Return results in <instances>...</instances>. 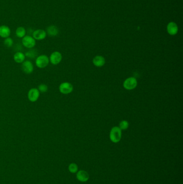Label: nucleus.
<instances>
[{
  "instance_id": "1",
  "label": "nucleus",
  "mask_w": 183,
  "mask_h": 184,
  "mask_svg": "<svg viewBox=\"0 0 183 184\" xmlns=\"http://www.w3.org/2000/svg\"><path fill=\"white\" fill-rule=\"evenodd\" d=\"M111 141L113 143H118L120 141L121 138V130L118 127H113L111 131L110 134Z\"/></svg>"
},
{
  "instance_id": "2",
  "label": "nucleus",
  "mask_w": 183,
  "mask_h": 184,
  "mask_svg": "<svg viewBox=\"0 0 183 184\" xmlns=\"http://www.w3.org/2000/svg\"><path fill=\"white\" fill-rule=\"evenodd\" d=\"M49 60L46 55H41L35 59V64L37 66L41 68H46L49 65Z\"/></svg>"
},
{
  "instance_id": "3",
  "label": "nucleus",
  "mask_w": 183,
  "mask_h": 184,
  "mask_svg": "<svg viewBox=\"0 0 183 184\" xmlns=\"http://www.w3.org/2000/svg\"><path fill=\"white\" fill-rule=\"evenodd\" d=\"M22 44L25 47L31 49L35 45V39L31 36H25L23 38Z\"/></svg>"
},
{
  "instance_id": "4",
  "label": "nucleus",
  "mask_w": 183,
  "mask_h": 184,
  "mask_svg": "<svg viewBox=\"0 0 183 184\" xmlns=\"http://www.w3.org/2000/svg\"><path fill=\"white\" fill-rule=\"evenodd\" d=\"M137 86V80L134 77H130L124 81V87L125 89L132 90Z\"/></svg>"
},
{
  "instance_id": "5",
  "label": "nucleus",
  "mask_w": 183,
  "mask_h": 184,
  "mask_svg": "<svg viewBox=\"0 0 183 184\" xmlns=\"http://www.w3.org/2000/svg\"><path fill=\"white\" fill-rule=\"evenodd\" d=\"M60 92L63 94H69L73 91V87L69 82H65L60 84L59 86Z\"/></svg>"
},
{
  "instance_id": "6",
  "label": "nucleus",
  "mask_w": 183,
  "mask_h": 184,
  "mask_svg": "<svg viewBox=\"0 0 183 184\" xmlns=\"http://www.w3.org/2000/svg\"><path fill=\"white\" fill-rule=\"evenodd\" d=\"M28 99L31 102H35L38 100L40 96V92L39 90L35 88H33L30 89L28 92Z\"/></svg>"
},
{
  "instance_id": "7",
  "label": "nucleus",
  "mask_w": 183,
  "mask_h": 184,
  "mask_svg": "<svg viewBox=\"0 0 183 184\" xmlns=\"http://www.w3.org/2000/svg\"><path fill=\"white\" fill-rule=\"evenodd\" d=\"M49 60L52 64L58 65L62 60V55L59 52H54L52 53Z\"/></svg>"
},
{
  "instance_id": "8",
  "label": "nucleus",
  "mask_w": 183,
  "mask_h": 184,
  "mask_svg": "<svg viewBox=\"0 0 183 184\" xmlns=\"http://www.w3.org/2000/svg\"><path fill=\"white\" fill-rule=\"evenodd\" d=\"M22 70L26 74H31L33 70V65L29 60H26L22 62Z\"/></svg>"
},
{
  "instance_id": "9",
  "label": "nucleus",
  "mask_w": 183,
  "mask_h": 184,
  "mask_svg": "<svg viewBox=\"0 0 183 184\" xmlns=\"http://www.w3.org/2000/svg\"><path fill=\"white\" fill-rule=\"evenodd\" d=\"M33 38L36 40L41 41L46 38L47 33L43 30L38 29L32 33Z\"/></svg>"
},
{
  "instance_id": "10",
  "label": "nucleus",
  "mask_w": 183,
  "mask_h": 184,
  "mask_svg": "<svg viewBox=\"0 0 183 184\" xmlns=\"http://www.w3.org/2000/svg\"><path fill=\"white\" fill-rule=\"evenodd\" d=\"M76 177L79 181L84 183L88 180L89 179V175L86 171L81 170L78 171L77 173Z\"/></svg>"
},
{
  "instance_id": "11",
  "label": "nucleus",
  "mask_w": 183,
  "mask_h": 184,
  "mask_svg": "<svg viewBox=\"0 0 183 184\" xmlns=\"http://www.w3.org/2000/svg\"><path fill=\"white\" fill-rule=\"evenodd\" d=\"M10 29L6 25L0 27V36L2 38H8L10 35Z\"/></svg>"
},
{
  "instance_id": "12",
  "label": "nucleus",
  "mask_w": 183,
  "mask_h": 184,
  "mask_svg": "<svg viewBox=\"0 0 183 184\" xmlns=\"http://www.w3.org/2000/svg\"><path fill=\"white\" fill-rule=\"evenodd\" d=\"M105 60L104 57L100 56H96L93 59V63L97 67H101L105 64Z\"/></svg>"
},
{
  "instance_id": "13",
  "label": "nucleus",
  "mask_w": 183,
  "mask_h": 184,
  "mask_svg": "<svg viewBox=\"0 0 183 184\" xmlns=\"http://www.w3.org/2000/svg\"><path fill=\"white\" fill-rule=\"evenodd\" d=\"M47 33L49 36L54 37L58 35L59 29L55 25H51L47 29Z\"/></svg>"
},
{
  "instance_id": "14",
  "label": "nucleus",
  "mask_w": 183,
  "mask_h": 184,
  "mask_svg": "<svg viewBox=\"0 0 183 184\" xmlns=\"http://www.w3.org/2000/svg\"><path fill=\"white\" fill-rule=\"evenodd\" d=\"M25 56L21 52H18L14 54V59L17 63H22L24 62Z\"/></svg>"
},
{
  "instance_id": "15",
  "label": "nucleus",
  "mask_w": 183,
  "mask_h": 184,
  "mask_svg": "<svg viewBox=\"0 0 183 184\" xmlns=\"http://www.w3.org/2000/svg\"><path fill=\"white\" fill-rule=\"evenodd\" d=\"M168 31L171 35L176 34L178 31V27L177 25L173 22L169 23L168 25Z\"/></svg>"
},
{
  "instance_id": "16",
  "label": "nucleus",
  "mask_w": 183,
  "mask_h": 184,
  "mask_svg": "<svg viewBox=\"0 0 183 184\" xmlns=\"http://www.w3.org/2000/svg\"><path fill=\"white\" fill-rule=\"evenodd\" d=\"M16 35L18 38H23L26 35V30L24 27H18L16 31Z\"/></svg>"
},
{
  "instance_id": "17",
  "label": "nucleus",
  "mask_w": 183,
  "mask_h": 184,
  "mask_svg": "<svg viewBox=\"0 0 183 184\" xmlns=\"http://www.w3.org/2000/svg\"><path fill=\"white\" fill-rule=\"evenodd\" d=\"M37 52L34 50H30V51H27L26 53V54H25V56H27L28 58H31V59H33L35 57H37Z\"/></svg>"
},
{
  "instance_id": "18",
  "label": "nucleus",
  "mask_w": 183,
  "mask_h": 184,
  "mask_svg": "<svg viewBox=\"0 0 183 184\" xmlns=\"http://www.w3.org/2000/svg\"><path fill=\"white\" fill-rule=\"evenodd\" d=\"M129 126V123L126 120H123L121 121L119 124V128L121 130H126Z\"/></svg>"
},
{
  "instance_id": "19",
  "label": "nucleus",
  "mask_w": 183,
  "mask_h": 184,
  "mask_svg": "<svg viewBox=\"0 0 183 184\" xmlns=\"http://www.w3.org/2000/svg\"><path fill=\"white\" fill-rule=\"evenodd\" d=\"M77 170H78V166L75 163H72L69 166V170L71 173H76L77 172Z\"/></svg>"
},
{
  "instance_id": "20",
  "label": "nucleus",
  "mask_w": 183,
  "mask_h": 184,
  "mask_svg": "<svg viewBox=\"0 0 183 184\" xmlns=\"http://www.w3.org/2000/svg\"><path fill=\"white\" fill-rule=\"evenodd\" d=\"M4 45H5L7 47H11V46L13 45L14 42H13V40L12 39V38H10V37H8V38H6V39H5V40L4 41Z\"/></svg>"
},
{
  "instance_id": "21",
  "label": "nucleus",
  "mask_w": 183,
  "mask_h": 184,
  "mask_svg": "<svg viewBox=\"0 0 183 184\" xmlns=\"http://www.w3.org/2000/svg\"><path fill=\"white\" fill-rule=\"evenodd\" d=\"M38 89L41 93H46L48 91V86L45 84H41L38 86Z\"/></svg>"
}]
</instances>
